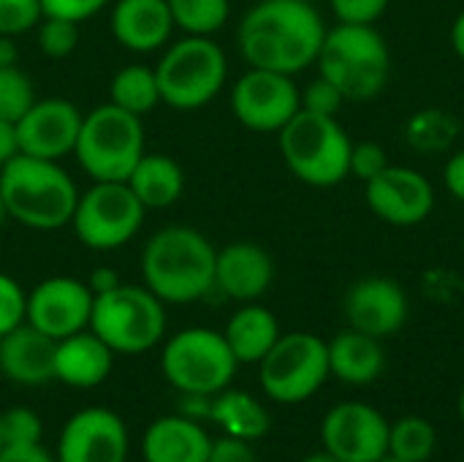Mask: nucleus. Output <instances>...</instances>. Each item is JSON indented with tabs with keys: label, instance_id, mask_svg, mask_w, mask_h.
I'll return each instance as SVG.
<instances>
[{
	"label": "nucleus",
	"instance_id": "f257e3e1",
	"mask_svg": "<svg viewBox=\"0 0 464 462\" xmlns=\"http://www.w3.org/2000/svg\"><path fill=\"white\" fill-rule=\"evenodd\" d=\"M326 22L313 0H258L237 30V46L250 68L296 76L315 65Z\"/></svg>",
	"mask_w": 464,
	"mask_h": 462
},
{
	"label": "nucleus",
	"instance_id": "f03ea898",
	"mask_svg": "<svg viewBox=\"0 0 464 462\" xmlns=\"http://www.w3.org/2000/svg\"><path fill=\"white\" fill-rule=\"evenodd\" d=\"M218 248L190 226L155 231L141 251L144 286L166 305H190L215 291Z\"/></svg>",
	"mask_w": 464,
	"mask_h": 462
},
{
	"label": "nucleus",
	"instance_id": "7ed1b4c3",
	"mask_svg": "<svg viewBox=\"0 0 464 462\" xmlns=\"http://www.w3.org/2000/svg\"><path fill=\"white\" fill-rule=\"evenodd\" d=\"M0 191L8 218L33 231L71 226L79 199V188L60 161H44L24 152L0 166Z\"/></svg>",
	"mask_w": 464,
	"mask_h": 462
},
{
	"label": "nucleus",
	"instance_id": "20e7f679",
	"mask_svg": "<svg viewBox=\"0 0 464 462\" xmlns=\"http://www.w3.org/2000/svg\"><path fill=\"white\" fill-rule=\"evenodd\" d=\"M315 65L345 101H372L389 84L392 52L375 25L337 22L326 30Z\"/></svg>",
	"mask_w": 464,
	"mask_h": 462
},
{
	"label": "nucleus",
	"instance_id": "39448f33",
	"mask_svg": "<svg viewBox=\"0 0 464 462\" xmlns=\"http://www.w3.org/2000/svg\"><path fill=\"white\" fill-rule=\"evenodd\" d=\"M288 172L310 188H334L348 180L353 139L337 117L299 109L277 133Z\"/></svg>",
	"mask_w": 464,
	"mask_h": 462
},
{
	"label": "nucleus",
	"instance_id": "423d86ee",
	"mask_svg": "<svg viewBox=\"0 0 464 462\" xmlns=\"http://www.w3.org/2000/svg\"><path fill=\"white\" fill-rule=\"evenodd\" d=\"M144 152L141 117L111 101L82 117L73 155L92 182H125Z\"/></svg>",
	"mask_w": 464,
	"mask_h": 462
},
{
	"label": "nucleus",
	"instance_id": "0eeeda50",
	"mask_svg": "<svg viewBox=\"0 0 464 462\" xmlns=\"http://www.w3.org/2000/svg\"><path fill=\"white\" fill-rule=\"evenodd\" d=\"M160 103L196 112L218 98L228 79L226 52L207 35H185L169 44L155 65Z\"/></svg>",
	"mask_w": 464,
	"mask_h": 462
},
{
	"label": "nucleus",
	"instance_id": "6e6552de",
	"mask_svg": "<svg viewBox=\"0 0 464 462\" xmlns=\"http://www.w3.org/2000/svg\"><path fill=\"white\" fill-rule=\"evenodd\" d=\"M90 329L114 354H147L166 335V302L147 286L117 283L114 289L95 294Z\"/></svg>",
	"mask_w": 464,
	"mask_h": 462
},
{
	"label": "nucleus",
	"instance_id": "1a4fd4ad",
	"mask_svg": "<svg viewBox=\"0 0 464 462\" xmlns=\"http://www.w3.org/2000/svg\"><path fill=\"white\" fill-rule=\"evenodd\" d=\"M237 357L231 354L223 332L209 327H188L171 335L160 351L163 378L182 395L212 398L237 376Z\"/></svg>",
	"mask_w": 464,
	"mask_h": 462
},
{
	"label": "nucleus",
	"instance_id": "9d476101",
	"mask_svg": "<svg viewBox=\"0 0 464 462\" xmlns=\"http://www.w3.org/2000/svg\"><path fill=\"white\" fill-rule=\"evenodd\" d=\"M329 349L313 332L280 335L258 362V381L269 400L296 406L310 400L329 378Z\"/></svg>",
	"mask_w": 464,
	"mask_h": 462
},
{
	"label": "nucleus",
	"instance_id": "9b49d317",
	"mask_svg": "<svg viewBox=\"0 0 464 462\" xmlns=\"http://www.w3.org/2000/svg\"><path fill=\"white\" fill-rule=\"evenodd\" d=\"M144 215L128 182H92L76 199L71 229L90 251H117L139 234Z\"/></svg>",
	"mask_w": 464,
	"mask_h": 462
},
{
	"label": "nucleus",
	"instance_id": "f8f14e48",
	"mask_svg": "<svg viewBox=\"0 0 464 462\" xmlns=\"http://www.w3.org/2000/svg\"><path fill=\"white\" fill-rule=\"evenodd\" d=\"M299 109V87L288 74L247 68L231 87L237 123L256 133H280Z\"/></svg>",
	"mask_w": 464,
	"mask_h": 462
},
{
	"label": "nucleus",
	"instance_id": "ddd939ff",
	"mask_svg": "<svg viewBox=\"0 0 464 462\" xmlns=\"http://www.w3.org/2000/svg\"><path fill=\"white\" fill-rule=\"evenodd\" d=\"M321 441L340 462H378L389 455V422L378 408L345 400L324 417Z\"/></svg>",
	"mask_w": 464,
	"mask_h": 462
},
{
	"label": "nucleus",
	"instance_id": "4468645a",
	"mask_svg": "<svg viewBox=\"0 0 464 462\" xmlns=\"http://www.w3.org/2000/svg\"><path fill=\"white\" fill-rule=\"evenodd\" d=\"M364 199L375 218L397 229L421 226L435 210V185L413 166L389 163L378 177L364 182Z\"/></svg>",
	"mask_w": 464,
	"mask_h": 462
},
{
	"label": "nucleus",
	"instance_id": "2eb2a0df",
	"mask_svg": "<svg viewBox=\"0 0 464 462\" xmlns=\"http://www.w3.org/2000/svg\"><path fill=\"white\" fill-rule=\"evenodd\" d=\"M95 294L87 280L71 275H54L35 283L27 291V316L24 321L52 340H63L90 327Z\"/></svg>",
	"mask_w": 464,
	"mask_h": 462
},
{
	"label": "nucleus",
	"instance_id": "dca6fc26",
	"mask_svg": "<svg viewBox=\"0 0 464 462\" xmlns=\"http://www.w3.org/2000/svg\"><path fill=\"white\" fill-rule=\"evenodd\" d=\"M130 449L128 428L109 408H82L60 430L57 462H125Z\"/></svg>",
	"mask_w": 464,
	"mask_h": 462
},
{
	"label": "nucleus",
	"instance_id": "f3484780",
	"mask_svg": "<svg viewBox=\"0 0 464 462\" xmlns=\"http://www.w3.org/2000/svg\"><path fill=\"white\" fill-rule=\"evenodd\" d=\"M345 321L351 329L372 335L378 340L397 335L411 313V302L405 289L386 275H370L351 283L345 302Z\"/></svg>",
	"mask_w": 464,
	"mask_h": 462
},
{
	"label": "nucleus",
	"instance_id": "a211bd4d",
	"mask_svg": "<svg viewBox=\"0 0 464 462\" xmlns=\"http://www.w3.org/2000/svg\"><path fill=\"white\" fill-rule=\"evenodd\" d=\"M82 117L84 114L65 98H35L16 120L19 152L44 161H63L76 147Z\"/></svg>",
	"mask_w": 464,
	"mask_h": 462
},
{
	"label": "nucleus",
	"instance_id": "6ab92c4d",
	"mask_svg": "<svg viewBox=\"0 0 464 462\" xmlns=\"http://www.w3.org/2000/svg\"><path fill=\"white\" fill-rule=\"evenodd\" d=\"M272 280H275V261L261 245L239 240L218 251L215 291H220L226 300H234L239 305L258 302L269 291Z\"/></svg>",
	"mask_w": 464,
	"mask_h": 462
},
{
	"label": "nucleus",
	"instance_id": "aec40b11",
	"mask_svg": "<svg viewBox=\"0 0 464 462\" xmlns=\"http://www.w3.org/2000/svg\"><path fill=\"white\" fill-rule=\"evenodd\" d=\"M57 340L27 321L0 338V373L19 387H44L54 381Z\"/></svg>",
	"mask_w": 464,
	"mask_h": 462
},
{
	"label": "nucleus",
	"instance_id": "412c9836",
	"mask_svg": "<svg viewBox=\"0 0 464 462\" xmlns=\"http://www.w3.org/2000/svg\"><path fill=\"white\" fill-rule=\"evenodd\" d=\"M111 33L128 52L150 54L166 49L174 33L169 0H117L111 8Z\"/></svg>",
	"mask_w": 464,
	"mask_h": 462
},
{
	"label": "nucleus",
	"instance_id": "4be33fe9",
	"mask_svg": "<svg viewBox=\"0 0 464 462\" xmlns=\"http://www.w3.org/2000/svg\"><path fill=\"white\" fill-rule=\"evenodd\" d=\"M111 368L114 351L90 327L57 340L54 381L71 389H95L111 376Z\"/></svg>",
	"mask_w": 464,
	"mask_h": 462
},
{
	"label": "nucleus",
	"instance_id": "5701e85b",
	"mask_svg": "<svg viewBox=\"0 0 464 462\" xmlns=\"http://www.w3.org/2000/svg\"><path fill=\"white\" fill-rule=\"evenodd\" d=\"M212 438L198 419L185 414L160 417L141 436L144 462H207Z\"/></svg>",
	"mask_w": 464,
	"mask_h": 462
},
{
	"label": "nucleus",
	"instance_id": "b1692460",
	"mask_svg": "<svg viewBox=\"0 0 464 462\" xmlns=\"http://www.w3.org/2000/svg\"><path fill=\"white\" fill-rule=\"evenodd\" d=\"M329 373L351 387H370L381 378L386 368V351L378 338L345 329L329 343Z\"/></svg>",
	"mask_w": 464,
	"mask_h": 462
},
{
	"label": "nucleus",
	"instance_id": "393cba45",
	"mask_svg": "<svg viewBox=\"0 0 464 462\" xmlns=\"http://www.w3.org/2000/svg\"><path fill=\"white\" fill-rule=\"evenodd\" d=\"M280 335L283 332L277 316L258 302L239 305L223 329V338L239 365H258Z\"/></svg>",
	"mask_w": 464,
	"mask_h": 462
},
{
	"label": "nucleus",
	"instance_id": "a878e982",
	"mask_svg": "<svg viewBox=\"0 0 464 462\" xmlns=\"http://www.w3.org/2000/svg\"><path fill=\"white\" fill-rule=\"evenodd\" d=\"M144 210H169L179 202L185 191L182 166L166 152H144L125 180Z\"/></svg>",
	"mask_w": 464,
	"mask_h": 462
},
{
	"label": "nucleus",
	"instance_id": "bb28decb",
	"mask_svg": "<svg viewBox=\"0 0 464 462\" xmlns=\"http://www.w3.org/2000/svg\"><path fill=\"white\" fill-rule=\"evenodd\" d=\"M209 422H215L223 430V436H234L250 444L264 438L272 428L269 411L242 389H223L212 395Z\"/></svg>",
	"mask_w": 464,
	"mask_h": 462
},
{
	"label": "nucleus",
	"instance_id": "cd10ccee",
	"mask_svg": "<svg viewBox=\"0 0 464 462\" xmlns=\"http://www.w3.org/2000/svg\"><path fill=\"white\" fill-rule=\"evenodd\" d=\"M462 133V123L454 112L427 106L405 120V142L421 155H443L454 147Z\"/></svg>",
	"mask_w": 464,
	"mask_h": 462
},
{
	"label": "nucleus",
	"instance_id": "c85d7f7f",
	"mask_svg": "<svg viewBox=\"0 0 464 462\" xmlns=\"http://www.w3.org/2000/svg\"><path fill=\"white\" fill-rule=\"evenodd\" d=\"M109 101L136 117L150 114L158 103H160V87H158V76L155 68L133 63V65H122L114 76H111V87H109Z\"/></svg>",
	"mask_w": 464,
	"mask_h": 462
},
{
	"label": "nucleus",
	"instance_id": "c756f323",
	"mask_svg": "<svg viewBox=\"0 0 464 462\" xmlns=\"http://www.w3.org/2000/svg\"><path fill=\"white\" fill-rule=\"evenodd\" d=\"M438 433L424 417H402L389 425V457L402 462H427L435 455Z\"/></svg>",
	"mask_w": 464,
	"mask_h": 462
},
{
	"label": "nucleus",
	"instance_id": "7c9ffc66",
	"mask_svg": "<svg viewBox=\"0 0 464 462\" xmlns=\"http://www.w3.org/2000/svg\"><path fill=\"white\" fill-rule=\"evenodd\" d=\"M174 27L185 35L212 38L231 16V0H169Z\"/></svg>",
	"mask_w": 464,
	"mask_h": 462
},
{
	"label": "nucleus",
	"instance_id": "2f4dec72",
	"mask_svg": "<svg viewBox=\"0 0 464 462\" xmlns=\"http://www.w3.org/2000/svg\"><path fill=\"white\" fill-rule=\"evenodd\" d=\"M35 101L30 76L19 65H0V120L16 123Z\"/></svg>",
	"mask_w": 464,
	"mask_h": 462
},
{
	"label": "nucleus",
	"instance_id": "473e14b6",
	"mask_svg": "<svg viewBox=\"0 0 464 462\" xmlns=\"http://www.w3.org/2000/svg\"><path fill=\"white\" fill-rule=\"evenodd\" d=\"M35 38H38V49L46 57L63 60L73 54V49L79 46V22L63 16H44L35 27Z\"/></svg>",
	"mask_w": 464,
	"mask_h": 462
},
{
	"label": "nucleus",
	"instance_id": "72a5a7b5",
	"mask_svg": "<svg viewBox=\"0 0 464 462\" xmlns=\"http://www.w3.org/2000/svg\"><path fill=\"white\" fill-rule=\"evenodd\" d=\"M3 441L5 447H33L44 441V422L30 408L3 411Z\"/></svg>",
	"mask_w": 464,
	"mask_h": 462
},
{
	"label": "nucleus",
	"instance_id": "f704fd0d",
	"mask_svg": "<svg viewBox=\"0 0 464 462\" xmlns=\"http://www.w3.org/2000/svg\"><path fill=\"white\" fill-rule=\"evenodd\" d=\"M44 19L41 0H0V35H22Z\"/></svg>",
	"mask_w": 464,
	"mask_h": 462
},
{
	"label": "nucleus",
	"instance_id": "c9c22d12",
	"mask_svg": "<svg viewBox=\"0 0 464 462\" xmlns=\"http://www.w3.org/2000/svg\"><path fill=\"white\" fill-rule=\"evenodd\" d=\"M299 101H302V109H304V112L326 114V117H337L340 109H343V103H348L345 95H343L326 76H321V74H318L315 79H310V82L299 90Z\"/></svg>",
	"mask_w": 464,
	"mask_h": 462
},
{
	"label": "nucleus",
	"instance_id": "e433bc0d",
	"mask_svg": "<svg viewBox=\"0 0 464 462\" xmlns=\"http://www.w3.org/2000/svg\"><path fill=\"white\" fill-rule=\"evenodd\" d=\"M27 291L5 272H0V338L24 324Z\"/></svg>",
	"mask_w": 464,
	"mask_h": 462
},
{
	"label": "nucleus",
	"instance_id": "4c0bfd02",
	"mask_svg": "<svg viewBox=\"0 0 464 462\" xmlns=\"http://www.w3.org/2000/svg\"><path fill=\"white\" fill-rule=\"evenodd\" d=\"M389 152L383 144L378 142H353L351 150V172L348 177H356L362 182H370L372 177H378L386 166H389Z\"/></svg>",
	"mask_w": 464,
	"mask_h": 462
},
{
	"label": "nucleus",
	"instance_id": "58836bf2",
	"mask_svg": "<svg viewBox=\"0 0 464 462\" xmlns=\"http://www.w3.org/2000/svg\"><path fill=\"white\" fill-rule=\"evenodd\" d=\"M392 0H329L332 14L343 25H378Z\"/></svg>",
	"mask_w": 464,
	"mask_h": 462
},
{
	"label": "nucleus",
	"instance_id": "ea45409f",
	"mask_svg": "<svg viewBox=\"0 0 464 462\" xmlns=\"http://www.w3.org/2000/svg\"><path fill=\"white\" fill-rule=\"evenodd\" d=\"M111 0H41L44 16H63L71 22H84L103 11Z\"/></svg>",
	"mask_w": 464,
	"mask_h": 462
},
{
	"label": "nucleus",
	"instance_id": "a19ab883",
	"mask_svg": "<svg viewBox=\"0 0 464 462\" xmlns=\"http://www.w3.org/2000/svg\"><path fill=\"white\" fill-rule=\"evenodd\" d=\"M207 462H256V455H253L250 441H242L234 436H220V438H212Z\"/></svg>",
	"mask_w": 464,
	"mask_h": 462
},
{
	"label": "nucleus",
	"instance_id": "79ce46f5",
	"mask_svg": "<svg viewBox=\"0 0 464 462\" xmlns=\"http://www.w3.org/2000/svg\"><path fill=\"white\" fill-rule=\"evenodd\" d=\"M443 182H446V191L457 202H464V150H457L449 155V161L443 166Z\"/></svg>",
	"mask_w": 464,
	"mask_h": 462
},
{
	"label": "nucleus",
	"instance_id": "37998d69",
	"mask_svg": "<svg viewBox=\"0 0 464 462\" xmlns=\"http://www.w3.org/2000/svg\"><path fill=\"white\" fill-rule=\"evenodd\" d=\"M0 462H57V457L49 455L44 444H33V447H3Z\"/></svg>",
	"mask_w": 464,
	"mask_h": 462
},
{
	"label": "nucleus",
	"instance_id": "c03bdc74",
	"mask_svg": "<svg viewBox=\"0 0 464 462\" xmlns=\"http://www.w3.org/2000/svg\"><path fill=\"white\" fill-rule=\"evenodd\" d=\"M19 155V139H16V123L0 120V166H5L11 158Z\"/></svg>",
	"mask_w": 464,
	"mask_h": 462
},
{
	"label": "nucleus",
	"instance_id": "a18cd8bd",
	"mask_svg": "<svg viewBox=\"0 0 464 462\" xmlns=\"http://www.w3.org/2000/svg\"><path fill=\"white\" fill-rule=\"evenodd\" d=\"M117 283H122V280H120V275L111 267H95L90 272V278H87V286H90L92 294H103V291L114 289Z\"/></svg>",
	"mask_w": 464,
	"mask_h": 462
},
{
	"label": "nucleus",
	"instance_id": "49530a36",
	"mask_svg": "<svg viewBox=\"0 0 464 462\" xmlns=\"http://www.w3.org/2000/svg\"><path fill=\"white\" fill-rule=\"evenodd\" d=\"M449 38H451V49H454V54H457V57L464 63V8L457 14V19L451 22V33H449Z\"/></svg>",
	"mask_w": 464,
	"mask_h": 462
},
{
	"label": "nucleus",
	"instance_id": "de8ad7c7",
	"mask_svg": "<svg viewBox=\"0 0 464 462\" xmlns=\"http://www.w3.org/2000/svg\"><path fill=\"white\" fill-rule=\"evenodd\" d=\"M19 49L11 35H0V65H19Z\"/></svg>",
	"mask_w": 464,
	"mask_h": 462
},
{
	"label": "nucleus",
	"instance_id": "09e8293b",
	"mask_svg": "<svg viewBox=\"0 0 464 462\" xmlns=\"http://www.w3.org/2000/svg\"><path fill=\"white\" fill-rule=\"evenodd\" d=\"M302 462H340L337 457H332L329 452H315V455H310V457H304Z\"/></svg>",
	"mask_w": 464,
	"mask_h": 462
},
{
	"label": "nucleus",
	"instance_id": "8fccbe9b",
	"mask_svg": "<svg viewBox=\"0 0 464 462\" xmlns=\"http://www.w3.org/2000/svg\"><path fill=\"white\" fill-rule=\"evenodd\" d=\"M8 221V210H5V199H3V191H0V226Z\"/></svg>",
	"mask_w": 464,
	"mask_h": 462
},
{
	"label": "nucleus",
	"instance_id": "3c124183",
	"mask_svg": "<svg viewBox=\"0 0 464 462\" xmlns=\"http://www.w3.org/2000/svg\"><path fill=\"white\" fill-rule=\"evenodd\" d=\"M457 411H459V419H462V425H464V389L459 392V403H457Z\"/></svg>",
	"mask_w": 464,
	"mask_h": 462
},
{
	"label": "nucleus",
	"instance_id": "603ef678",
	"mask_svg": "<svg viewBox=\"0 0 464 462\" xmlns=\"http://www.w3.org/2000/svg\"><path fill=\"white\" fill-rule=\"evenodd\" d=\"M5 447V441H3V414H0V449Z\"/></svg>",
	"mask_w": 464,
	"mask_h": 462
},
{
	"label": "nucleus",
	"instance_id": "864d4df0",
	"mask_svg": "<svg viewBox=\"0 0 464 462\" xmlns=\"http://www.w3.org/2000/svg\"><path fill=\"white\" fill-rule=\"evenodd\" d=\"M378 462H402V460H397V457H389V455H386L383 460H378Z\"/></svg>",
	"mask_w": 464,
	"mask_h": 462
}]
</instances>
